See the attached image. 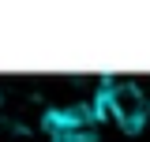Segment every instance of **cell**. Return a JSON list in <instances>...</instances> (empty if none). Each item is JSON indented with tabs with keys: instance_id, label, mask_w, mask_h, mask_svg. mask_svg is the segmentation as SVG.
Here are the masks:
<instances>
[{
	"instance_id": "1",
	"label": "cell",
	"mask_w": 150,
	"mask_h": 142,
	"mask_svg": "<svg viewBox=\"0 0 150 142\" xmlns=\"http://www.w3.org/2000/svg\"><path fill=\"white\" fill-rule=\"evenodd\" d=\"M94 112L101 124H116L120 131H143L150 124V93L139 82H128V79H112L94 93Z\"/></svg>"
},
{
	"instance_id": "2",
	"label": "cell",
	"mask_w": 150,
	"mask_h": 142,
	"mask_svg": "<svg viewBox=\"0 0 150 142\" xmlns=\"http://www.w3.org/2000/svg\"><path fill=\"white\" fill-rule=\"evenodd\" d=\"M45 135L49 142H98V112H94V101H71V105H56L45 112Z\"/></svg>"
}]
</instances>
